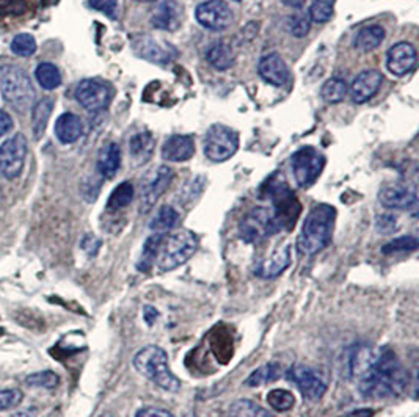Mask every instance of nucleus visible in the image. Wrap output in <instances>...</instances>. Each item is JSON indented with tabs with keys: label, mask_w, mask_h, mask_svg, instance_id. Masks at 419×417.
I'll return each mask as SVG.
<instances>
[{
	"label": "nucleus",
	"mask_w": 419,
	"mask_h": 417,
	"mask_svg": "<svg viewBox=\"0 0 419 417\" xmlns=\"http://www.w3.org/2000/svg\"><path fill=\"white\" fill-rule=\"evenodd\" d=\"M407 383L409 375L398 356L389 348H383L377 351L369 369L358 378V389L365 398L382 400L404 392Z\"/></svg>",
	"instance_id": "obj_1"
},
{
	"label": "nucleus",
	"mask_w": 419,
	"mask_h": 417,
	"mask_svg": "<svg viewBox=\"0 0 419 417\" xmlns=\"http://www.w3.org/2000/svg\"><path fill=\"white\" fill-rule=\"evenodd\" d=\"M336 208L330 204H316L303 222L295 248L302 256H314L324 251L333 239Z\"/></svg>",
	"instance_id": "obj_2"
},
{
	"label": "nucleus",
	"mask_w": 419,
	"mask_h": 417,
	"mask_svg": "<svg viewBox=\"0 0 419 417\" xmlns=\"http://www.w3.org/2000/svg\"><path fill=\"white\" fill-rule=\"evenodd\" d=\"M135 370L167 392H178L181 383L170 369L168 356L159 345H146L134 356Z\"/></svg>",
	"instance_id": "obj_3"
},
{
	"label": "nucleus",
	"mask_w": 419,
	"mask_h": 417,
	"mask_svg": "<svg viewBox=\"0 0 419 417\" xmlns=\"http://www.w3.org/2000/svg\"><path fill=\"white\" fill-rule=\"evenodd\" d=\"M196 250V234L189 229L174 230V233L163 237L154 267H157L159 272H172L174 268L184 265L195 254Z\"/></svg>",
	"instance_id": "obj_4"
},
{
	"label": "nucleus",
	"mask_w": 419,
	"mask_h": 417,
	"mask_svg": "<svg viewBox=\"0 0 419 417\" xmlns=\"http://www.w3.org/2000/svg\"><path fill=\"white\" fill-rule=\"evenodd\" d=\"M0 93L5 101L19 110L29 108L35 99L29 75L19 66H3L0 69Z\"/></svg>",
	"instance_id": "obj_5"
},
{
	"label": "nucleus",
	"mask_w": 419,
	"mask_h": 417,
	"mask_svg": "<svg viewBox=\"0 0 419 417\" xmlns=\"http://www.w3.org/2000/svg\"><path fill=\"white\" fill-rule=\"evenodd\" d=\"M280 230L272 208L262 206L251 208L239 223V235L245 243H259Z\"/></svg>",
	"instance_id": "obj_6"
},
{
	"label": "nucleus",
	"mask_w": 419,
	"mask_h": 417,
	"mask_svg": "<svg viewBox=\"0 0 419 417\" xmlns=\"http://www.w3.org/2000/svg\"><path fill=\"white\" fill-rule=\"evenodd\" d=\"M269 196L272 198V212L280 229L291 230L300 213V204L299 201H297L295 195L291 191L288 184L283 180V178H281V180H269Z\"/></svg>",
	"instance_id": "obj_7"
},
{
	"label": "nucleus",
	"mask_w": 419,
	"mask_h": 417,
	"mask_svg": "<svg viewBox=\"0 0 419 417\" xmlns=\"http://www.w3.org/2000/svg\"><path fill=\"white\" fill-rule=\"evenodd\" d=\"M291 167L295 182L302 189H310L316 184L325 167V156L313 146H303L291 157Z\"/></svg>",
	"instance_id": "obj_8"
},
{
	"label": "nucleus",
	"mask_w": 419,
	"mask_h": 417,
	"mask_svg": "<svg viewBox=\"0 0 419 417\" xmlns=\"http://www.w3.org/2000/svg\"><path fill=\"white\" fill-rule=\"evenodd\" d=\"M239 150V135L234 129L223 124H214L205 135V156L211 162L222 163Z\"/></svg>",
	"instance_id": "obj_9"
},
{
	"label": "nucleus",
	"mask_w": 419,
	"mask_h": 417,
	"mask_svg": "<svg viewBox=\"0 0 419 417\" xmlns=\"http://www.w3.org/2000/svg\"><path fill=\"white\" fill-rule=\"evenodd\" d=\"M29 143L22 134L10 136L0 145V176L8 180L19 178L24 169Z\"/></svg>",
	"instance_id": "obj_10"
},
{
	"label": "nucleus",
	"mask_w": 419,
	"mask_h": 417,
	"mask_svg": "<svg viewBox=\"0 0 419 417\" xmlns=\"http://www.w3.org/2000/svg\"><path fill=\"white\" fill-rule=\"evenodd\" d=\"M288 380L294 383L303 397L310 402H319L327 392V381L316 369L305 364H295L286 373Z\"/></svg>",
	"instance_id": "obj_11"
},
{
	"label": "nucleus",
	"mask_w": 419,
	"mask_h": 417,
	"mask_svg": "<svg viewBox=\"0 0 419 417\" xmlns=\"http://www.w3.org/2000/svg\"><path fill=\"white\" fill-rule=\"evenodd\" d=\"M198 24L211 32H223L233 24V10L225 0H206L195 10Z\"/></svg>",
	"instance_id": "obj_12"
},
{
	"label": "nucleus",
	"mask_w": 419,
	"mask_h": 417,
	"mask_svg": "<svg viewBox=\"0 0 419 417\" xmlns=\"http://www.w3.org/2000/svg\"><path fill=\"white\" fill-rule=\"evenodd\" d=\"M174 171L167 165H161L157 169L148 176L141 185L140 195V212L148 213L161 200V196L168 190L170 184L173 182Z\"/></svg>",
	"instance_id": "obj_13"
},
{
	"label": "nucleus",
	"mask_w": 419,
	"mask_h": 417,
	"mask_svg": "<svg viewBox=\"0 0 419 417\" xmlns=\"http://www.w3.org/2000/svg\"><path fill=\"white\" fill-rule=\"evenodd\" d=\"M76 99L88 112H101L109 107L110 99H112V90L101 80L87 79L77 85Z\"/></svg>",
	"instance_id": "obj_14"
},
{
	"label": "nucleus",
	"mask_w": 419,
	"mask_h": 417,
	"mask_svg": "<svg viewBox=\"0 0 419 417\" xmlns=\"http://www.w3.org/2000/svg\"><path fill=\"white\" fill-rule=\"evenodd\" d=\"M132 49L140 58L148 60L150 63L167 64L176 57V51L173 46L156 40L151 35H139L132 40Z\"/></svg>",
	"instance_id": "obj_15"
},
{
	"label": "nucleus",
	"mask_w": 419,
	"mask_h": 417,
	"mask_svg": "<svg viewBox=\"0 0 419 417\" xmlns=\"http://www.w3.org/2000/svg\"><path fill=\"white\" fill-rule=\"evenodd\" d=\"M416 49L407 41L396 43L387 53V68L393 75L404 77L411 73L416 66Z\"/></svg>",
	"instance_id": "obj_16"
},
{
	"label": "nucleus",
	"mask_w": 419,
	"mask_h": 417,
	"mask_svg": "<svg viewBox=\"0 0 419 417\" xmlns=\"http://www.w3.org/2000/svg\"><path fill=\"white\" fill-rule=\"evenodd\" d=\"M183 21V8L176 0H156L151 11V24L162 32H174Z\"/></svg>",
	"instance_id": "obj_17"
},
{
	"label": "nucleus",
	"mask_w": 419,
	"mask_h": 417,
	"mask_svg": "<svg viewBox=\"0 0 419 417\" xmlns=\"http://www.w3.org/2000/svg\"><path fill=\"white\" fill-rule=\"evenodd\" d=\"M380 204L393 211H407L416 206L418 195L416 190L404 184H389L385 185L378 191Z\"/></svg>",
	"instance_id": "obj_18"
},
{
	"label": "nucleus",
	"mask_w": 419,
	"mask_h": 417,
	"mask_svg": "<svg viewBox=\"0 0 419 417\" xmlns=\"http://www.w3.org/2000/svg\"><path fill=\"white\" fill-rule=\"evenodd\" d=\"M383 84V75L377 69H366L356 75L352 82L350 96L356 104H365L377 95Z\"/></svg>",
	"instance_id": "obj_19"
},
{
	"label": "nucleus",
	"mask_w": 419,
	"mask_h": 417,
	"mask_svg": "<svg viewBox=\"0 0 419 417\" xmlns=\"http://www.w3.org/2000/svg\"><path fill=\"white\" fill-rule=\"evenodd\" d=\"M258 73L261 79L273 86H283L289 80V69L277 52L267 53L259 60Z\"/></svg>",
	"instance_id": "obj_20"
},
{
	"label": "nucleus",
	"mask_w": 419,
	"mask_h": 417,
	"mask_svg": "<svg viewBox=\"0 0 419 417\" xmlns=\"http://www.w3.org/2000/svg\"><path fill=\"white\" fill-rule=\"evenodd\" d=\"M195 141L190 135H172L162 146V158L165 162L181 163L194 157Z\"/></svg>",
	"instance_id": "obj_21"
},
{
	"label": "nucleus",
	"mask_w": 419,
	"mask_h": 417,
	"mask_svg": "<svg viewBox=\"0 0 419 417\" xmlns=\"http://www.w3.org/2000/svg\"><path fill=\"white\" fill-rule=\"evenodd\" d=\"M377 350H374L367 345H355L352 347L349 355H347V375L349 378H360L365 373L369 366L372 364V361L376 359Z\"/></svg>",
	"instance_id": "obj_22"
},
{
	"label": "nucleus",
	"mask_w": 419,
	"mask_h": 417,
	"mask_svg": "<svg viewBox=\"0 0 419 417\" xmlns=\"http://www.w3.org/2000/svg\"><path fill=\"white\" fill-rule=\"evenodd\" d=\"M82 134H84V123H82L80 117L69 112L60 115L57 123H55V135L60 143L71 145V143L79 140Z\"/></svg>",
	"instance_id": "obj_23"
},
{
	"label": "nucleus",
	"mask_w": 419,
	"mask_h": 417,
	"mask_svg": "<svg viewBox=\"0 0 419 417\" xmlns=\"http://www.w3.org/2000/svg\"><path fill=\"white\" fill-rule=\"evenodd\" d=\"M291 263V246H283L270 256V259L261 262L255 270L259 278L262 279H273L278 278Z\"/></svg>",
	"instance_id": "obj_24"
},
{
	"label": "nucleus",
	"mask_w": 419,
	"mask_h": 417,
	"mask_svg": "<svg viewBox=\"0 0 419 417\" xmlns=\"http://www.w3.org/2000/svg\"><path fill=\"white\" fill-rule=\"evenodd\" d=\"M121 167V150L117 143H107L99 151L98 156V173L106 179L115 178Z\"/></svg>",
	"instance_id": "obj_25"
},
{
	"label": "nucleus",
	"mask_w": 419,
	"mask_h": 417,
	"mask_svg": "<svg viewBox=\"0 0 419 417\" xmlns=\"http://www.w3.org/2000/svg\"><path fill=\"white\" fill-rule=\"evenodd\" d=\"M154 147H156V140L151 132H140L129 140V154L139 167L150 160Z\"/></svg>",
	"instance_id": "obj_26"
},
{
	"label": "nucleus",
	"mask_w": 419,
	"mask_h": 417,
	"mask_svg": "<svg viewBox=\"0 0 419 417\" xmlns=\"http://www.w3.org/2000/svg\"><path fill=\"white\" fill-rule=\"evenodd\" d=\"M207 63L217 71H226L234 64V52L225 41H215L206 51Z\"/></svg>",
	"instance_id": "obj_27"
},
{
	"label": "nucleus",
	"mask_w": 419,
	"mask_h": 417,
	"mask_svg": "<svg viewBox=\"0 0 419 417\" xmlns=\"http://www.w3.org/2000/svg\"><path fill=\"white\" fill-rule=\"evenodd\" d=\"M385 40V30L380 25H367L356 33L354 47L360 52H371Z\"/></svg>",
	"instance_id": "obj_28"
},
{
	"label": "nucleus",
	"mask_w": 419,
	"mask_h": 417,
	"mask_svg": "<svg viewBox=\"0 0 419 417\" xmlns=\"http://www.w3.org/2000/svg\"><path fill=\"white\" fill-rule=\"evenodd\" d=\"M163 237L165 234H152L146 239L145 245H143L140 259L137 262V270L148 273L154 265H156L159 248H161Z\"/></svg>",
	"instance_id": "obj_29"
},
{
	"label": "nucleus",
	"mask_w": 419,
	"mask_h": 417,
	"mask_svg": "<svg viewBox=\"0 0 419 417\" xmlns=\"http://www.w3.org/2000/svg\"><path fill=\"white\" fill-rule=\"evenodd\" d=\"M179 222V212L173 206H162L150 222V229L154 234H167Z\"/></svg>",
	"instance_id": "obj_30"
},
{
	"label": "nucleus",
	"mask_w": 419,
	"mask_h": 417,
	"mask_svg": "<svg viewBox=\"0 0 419 417\" xmlns=\"http://www.w3.org/2000/svg\"><path fill=\"white\" fill-rule=\"evenodd\" d=\"M283 373L281 366L277 362H269V364H264L261 367H258L256 370H253L248 378L245 380V386L248 388H259L264 386V384L277 381L278 378Z\"/></svg>",
	"instance_id": "obj_31"
},
{
	"label": "nucleus",
	"mask_w": 419,
	"mask_h": 417,
	"mask_svg": "<svg viewBox=\"0 0 419 417\" xmlns=\"http://www.w3.org/2000/svg\"><path fill=\"white\" fill-rule=\"evenodd\" d=\"M52 108H54V101L49 97L41 99V101L35 106V108H33L32 130H33V135H35L36 140L41 139L44 130H46L49 118H51V113H52Z\"/></svg>",
	"instance_id": "obj_32"
},
{
	"label": "nucleus",
	"mask_w": 419,
	"mask_h": 417,
	"mask_svg": "<svg viewBox=\"0 0 419 417\" xmlns=\"http://www.w3.org/2000/svg\"><path fill=\"white\" fill-rule=\"evenodd\" d=\"M35 77L40 86L47 91L55 90V88L62 85V74H60V69L52 63L38 64L35 69Z\"/></svg>",
	"instance_id": "obj_33"
},
{
	"label": "nucleus",
	"mask_w": 419,
	"mask_h": 417,
	"mask_svg": "<svg viewBox=\"0 0 419 417\" xmlns=\"http://www.w3.org/2000/svg\"><path fill=\"white\" fill-rule=\"evenodd\" d=\"M347 91H349V86H347L346 80L339 79V77H332L322 85L321 96L325 102L339 104L344 101Z\"/></svg>",
	"instance_id": "obj_34"
},
{
	"label": "nucleus",
	"mask_w": 419,
	"mask_h": 417,
	"mask_svg": "<svg viewBox=\"0 0 419 417\" xmlns=\"http://www.w3.org/2000/svg\"><path fill=\"white\" fill-rule=\"evenodd\" d=\"M134 185L131 182H121L118 187H115V190L110 193L109 201H107V208L109 211H120V208L128 207L132 200H134Z\"/></svg>",
	"instance_id": "obj_35"
},
{
	"label": "nucleus",
	"mask_w": 419,
	"mask_h": 417,
	"mask_svg": "<svg viewBox=\"0 0 419 417\" xmlns=\"http://www.w3.org/2000/svg\"><path fill=\"white\" fill-rule=\"evenodd\" d=\"M229 413L233 417H272L267 409L248 398H240L231 405Z\"/></svg>",
	"instance_id": "obj_36"
},
{
	"label": "nucleus",
	"mask_w": 419,
	"mask_h": 417,
	"mask_svg": "<svg viewBox=\"0 0 419 417\" xmlns=\"http://www.w3.org/2000/svg\"><path fill=\"white\" fill-rule=\"evenodd\" d=\"M267 403L272 409L278 411V413H286L294 408L295 405V397L294 394L284 389H273L267 394Z\"/></svg>",
	"instance_id": "obj_37"
},
{
	"label": "nucleus",
	"mask_w": 419,
	"mask_h": 417,
	"mask_svg": "<svg viewBox=\"0 0 419 417\" xmlns=\"http://www.w3.org/2000/svg\"><path fill=\"white\" fill-rule=\"evenodd\" d=\"M335 3L336 0H314L313 5L308 11L311 22L316 24H325L333 18L335 13Z\"/></svg>",
	"instance_id": "obj_38"
},
{
	"label": "nucleus",
	"mask_w": 419,
	"mask_h": 417,
	"mask_svg": "<svg viewBox=\"0 0 419 417\" xmlns=\"http://www.w3.org/2000/svg\"><path fill=\"white\" fill-rule=\"evenodd\" d=\"M418 245L419 241L416 237H413V235H402V237H398L388 241V243H385L380 251H382L385 256H391V254H398V252L415 251L418 248Z\"/></svg>",
	"instance_id": "obj_39"
},
{
	"label": "nucleus",
	"mask_w": 419,
	"mask_h": 417,
	"mask_svg": "<svg viewBox=\"0 0 419 417\" xmlns=\"http://www.w3.org/2000/svg\"><path fill=\"white\" fill-rule=\"evenodd\" d=\"M25 384L30 388H44V389H55L60 384V377L52 370H41L32 373L25 378Z\"/></svg>",
	"instance_id": "obj_40"
},
{
	"label": "nucleus",
	"mask_w": 419,
	"mask_h": 417,
	"mask_svg": "<svg viewBox=\"0 0 419 417\" xmlns=\"http://www.w3.org/2000/svg\"><path fill=\"white\" fill-rule=\"evenodd\" d=\"M11 52L18 57H32L36 52V41L29 33H19L11 41Z\"/></svg>",
	"instance_id": "obj_41"
},
{
	"label": "nucleus",
	"mask_w": 419,
	"mask_h": 417,
	"mask_svg": "<svg viewBox=\"0 0 419 417\" xmlns=\"http://www.w3.org/2000/svg\"><path fill=\"white\" fill-rule=\"evenodd\" d=\"M286 27H288V32L292 36L305 38L308 35V32H310V29H311V19H310V16L303 14V13L292 14L288 19V24H286Z\"/></svg>",
	"instance_id": "obj_42"
},
{
	"label": "nucleus",
	"mask_w": 419,
	"mask_h": 417,
	"mask_svg": "<svg viewBox=\"0 0 419 417\" xmlns=\"http://www.w3.org/2000/svg\"><path fill=\"white\" fill-rule=\"evenodd\" d=\"M22 398H24V394L19 389H3V391H0V413L16 408L22 402Z\"/></svg>",
	"instance_id": "obj_43"
},
{
	"label": "nucleus",
	"mask_w": 419,
	"mask_h": 417,
	"mask_svg": "<svg viewBox=\"0 0 419 417\" xmlns=\"http://www.w3.org/2000/svg\"><path fill=\"white\" fill-rule=\"evenodd\" d=\"M88 5L110 19L118 18V0H88Z\"/></svg>",
	"instance_id": "obj_44"
},
{
	"label": "nucleus",
	"mask_w": 419,
	"mask_h": 417,
	"mask_svg": "<svg viewBox=\"0 0 419 417\" xmlns=\"http://www.w3.org/2000/svg\"><path fill=\"white\" fill-rule=\"evenodd\" d=\"M203 189H205V178H201V176H198V178L192 179L190 182L185 185V189L183 190V201H184V202L195 201L196 198L201 195Z\"/></svg>",
	"instance_id": "obj_45"
},
{
	"label": "nucleus",
	"mask_w": 419,
	"mask_h": 417,
	"mask_svg": "<svg viewBox=\"0 0 419 417\" xmlns=\"http://www.w3.org/2000/svg\"><path fill=\"white\" fill-rule=\"evenodd\" d=\"M376 229L380 234H393L398 230V218L389 213L378 215L376 219Z\"/></svg>",
	"instance_id": "obj_46"
},
{
	"label": "nucleus",
	"mask_w": 419,
	"mask_h": 417,
	"mask_svg": "<svg viewBox=\"0 0 419 417\" xmlns=\"http://www.w3.org/2000/svg\"><path fill=\"white\" fill-rule=\"evenodd\" d=\"M135 417H176V416L167 409L157 408V406H143V408L137 411Z\"/></svg>",
	"instance_id": "obj_47"
},
{
	"label": "nucleus",
	"mask_w": 419,
	"mask_h": 417,
	"mask_svg": "<svg viewBox=\"0 0 419 417\" xmlns=\"http://www.w3.org/2000/svg\"><path fill=\"white\" fill-rule=\"evenodd\" d=\"M101 245H102V241L98 237H95V235H87V237L82 240V250H84L87 254L91 257H95L98 254Z\"/></svg>",
	"instance_id": "obj_48"
},
{
	"label": "nucleus",
	"mask_w": 419,
	"mask_h": 417,
	"mask_svg": "<svg viewBox=\"0 0 419 417\" xmlns=\"http://www.w3.org/2000/svg\"><path fill=\"white\" fill-rule=\"evenodd\" d=\"M13 118L5 112V110H0V136L7 135L8 132L13 129Z\"/></svg>",
	"instance_id": "obj_49"
},
{
	"label": "nucleus",
	"mask_w": 419,
	"mask_h": 417,
	"mask_svg": "<svg viewBox=\"0 0 419 417\" xmlns=\"http://www.w3.org/2000/svg\"><path fill=\"white\" fill-rule=\"evenodd\" d=\"M143 317H145V322L148 323V325H152V323L157 320L159 312L156 311V307L145 306V309H143Z\"/></svg>",
	"instance_id": "obj_50"
},
{
	"label": "nucleus",
	"mask_w": 419,
	"mask_h": 417,
	"mask_svg": "<svg viewBox=\"0 0 419 417\" xmlns=\"http://www.w3.org/2000/svg\"><path fill=\"white\" fill-rule=\"evenodd\" d=\"M281 2H283L286 7H289V8H302L303 5H305L306 0H281Z\"/></svg>",
	"instance_id": "obj_51"
},
{
	"label": "nucleus",
	"mask_w": 419,
	"mask_h": 417,
	"mask_svg": "<svg viewBox=\"0 0 419 417\" xmlns=\"http://www.w3.org/2000/svg\"><path fill=\"white\" fill-rule=\"evenodd\" d=\"M372 414L374 413L371 409H358V411H355V413H352L347 417H371Z\"/></svg>",
	"instance_id": "obj_52"
},
{
	"label": "nucleus",
	"mask_w": 419,
	"mask_h": 417,
	"mask_svg": "<svg viewBox=\"0 0 419 417\" xmlns=\"http://www.w3.org/2000/svg\"><path fill=\"white\" fill-rule=\"evenodd\" d=\"M11 417H33L30 411H18V413H14Z\"/></svg>",
	"instance_id": "obj_53"
},
{
	"label": "nucleus",
	"mask_w": 419,
	"mask_h": 417,
	"mask_svg": "<svg viewBox=\"0 0 419 417\" xmlns=\"http://www.w3.org/2000/svg\"><path fill=\"white\" fill-rule=\"evenodd\" d=\"M135 2H141V3H146V2H152V0H135Z\"/></svg>",
	"instance_id": "obj_54"
},
{
	"label": "nucleus",
	"mask_w": 419,
	"mask_h": 417,
	"mask_svg": "<svg viewBox=\"0 0 419 417\" xmlns=\"http://www.w3.org/2000/svg\"><path fill=\"white\" fill-rule=\"evenodd\" d=\"M3 333H5V329L0 328V336H3Z\"/></svg>",
	"instance_id": "obj_55"
},
{
	"label": "nucleus",
	"mask_w": 419,
	"mask_h": 417,
	"mask_svg": "<svg viewBox=\"0 0 419 417\" xmlns=\"http://www.w3.org/2000/svg\"><path fill=\"white\" fill-rule=\"evenodd\" d=\"M0 204H2V191H0Z\"/></svg>",
	"instance_id": "obj_56"
},
{
	"label": "nucleus",
	"mask_w": 419,
	"mask_h": 417,
	"mask_svg": "<svg viewBox=\"0 0 419 417\" xmlns=\"http://www.w3.org/2000/svg\"><path fill=\"white\" fill-rule=\"evenodd\" d=\"M101 417H113V416H110V414H104V416H101Z\"/></svg>",
	"instance_id": "obj_57"
},
{
	"label": "nucleus",
	"mask_w": 419,
	"mask_h": 417,
	"mask_svg": "<svg viewBox=\"0 0 419 417\" xmlns=\"http://www.w3.org/2000/svg\"><path fill=\"white\" fill-rule=\"evenodd\" d=\"M234 2H242V0H234Z\"/></svg>",
	"instance_id": "obj_58"
}]
</instances>
